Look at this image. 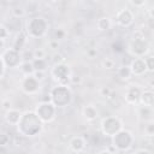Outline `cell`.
Listing matches in <instances>:
<instances>
[{
    "mask_svg": "<svg viewBox=\"0 0 154 154\" xmlns=\"http://www.w3.org/2000/svg\"><path fill=\"white\" fill-rule=\"evenodd\" d=\"M24 42H25V36H24L23 34L18 35V37H17V41H16V43H14V47H13V49H16V51L20 49Z\"/></svg>",
    "mask_w": 154,
    "mask_h": 154,
    "instance_id": "5bb4252c",
    "label": "cell"
},
{
    "mask_svg": "<svg viewBox=\"0 0 154 154\" xmlns=\"http://www.w3.org/2000/svg\"><path fill=\"white\" fill-rule=\"evenodd\" d=\"M63 36H64V31H61V30L55 31V40H58V37L59 38H63Z\"/></svg>",
    "mask_w": 154,
    "mask_h": 154,
    "instance_id": "603a6c76",
    "label": "cell"
},
{
    "mask_svg": "<svg viewBox=\"0 0 154 154\" xmlns=\"http://www.w3.org/2000/svg\"><path fill=\"white\" fill-rule=\"evenodd\" d=\"M7 34H8V32H7V29H5L4 26H0V38L4 40V38L7 36Z\"/></svg>",
    "mask_w": 154,
    "mask_h": 154,
    "instance_id": "44dd1931",
    "label": "cell"
},
{
    "mask_svg": "<svg viewBox=\"0 0 154 154\" xmlns=\"http://www.w3.org/2000/svg\"><path fill=\"white\" fill-rule=\"evenodd\" d=\"M24 14V11L22 8H14L13 10V16L14 17H22Z\"/></svg>",
    "mask_w": 154,
    "mask_h": 154,
    "instance_id": "ffe728a7",
    "label": "cell"
},
{
    "mask_svg": "<svg viewBox=\"0 0 154 154\" xmlns=\"http://www.w3.org/2000/svg\"><path fill=\"white\" fill-rule=\"evenodd\" d=\"M144 63H146L147 69H148L149 71H153V65H154V63H153V57H149V58L144 59Z\"/></svg>",
    "mask_w": 154,
    "mask_h": 154,
    "instance_id": "2e32d148",
    "label": "cell"
},
{
    "mask_svg": "<svg viewBox=\"0 0 154 154\" xmlns=\"http://www.w3.org/2000/svg\"><path fill=\"white\" fill-rule=\"evenodd\" d=\"M32 54H34V58H45V51L43 49H35L34 52H32Z\"/></svg>",
    "mask_w": 154,
    "mask_h": 154,
    "instance_id": "e0dca14e",
    "label": "cell"
},
{
    "mask_svg": "<svg viewBox=\"0 0 154 154\" xmlns=\"http://www.w3.org/2000/svg\"><path fill=\"white\" fill-rule=\"evenodd\" d=\"M101 93H102V94H103V95H106V96H108V95H109V93H111V91H109V89H108V88H103V89H102V90H101Z\"/></svg>",
    "mask_w": 154,
    "mask_h": 154,
    "instance_id": "484cf974",
    "label": "cell"
},
{
    "mask_svg": "<svg viewBox=\"0 0 154 154\" xmlns=\"http://www.w3.org/2000/svg\"><path fill=\"white\" fill-rule=\"evenodd\" d=\"M118 76L122 79H128L131 76V70L129 66H122L118 69Z\"/></svg>",
    "mask_w": 154,
    "mask_h": 154,
    "instance_id": "9c48e42d",
    "label": "cell"
},
{
    "mask_svg": "<svg viewBox=\"0 0 154 154\" xmlns=\"http://www.w3.org/2000/svg\"><path fill=\"white\" fill-rule=\"evenodd\" d=\"M7 141H8V137L6 136V134H0V144L4 146L7 143Z\"/></svg>",
    "mask_w": 154,
    "mask_h": 154,
    "instance_id": "d6986e66",
    "label": "cell"
},
{
    "mask_svg": "<svg viewBox=\"0 0 154 154\" xmlns=\"http://www.w3.org/2000/svg\"><path fill=\"white\" fill-rule=\"evenodd\" d=\"M111 23H109V19L108 18H101L99 22H97V26L100 30H107L109 28Z\"/></svg>",
    "mask_w": 154,
    "mask_h": 154,
    "instance_id": "4fadbf2b",
    "label": "cell"
},
{
    "mask_svg": "<svg viewBox=\"0 0 154 154\" xmlns=\"http://www.w3.org/2000/svg\"><path fill=\"white\" fill-rule=\"evenodd\" d=\"M43 76H45V72L43 71H35V73H34V77L37 81H42L43 79Z\"/></svg>",
    "mask_w": 154,
    "mask_h": 154,
    "instance_id": "ac0fdd59",
    "label": "cell"
},
{
    "mask_svg": "<svg viewBox=\"0 0 154 154\" xmlns=\"http://www.w3.org/2000/svg\"><path fill=\"white\" fill-rule=\"evenodd\" d=\"M4 107H5V108H10V107H11V103L7 102V101H5V102H4Z\"/></svg>",
    "mask_w": 154,
    "mask_h": 154,
    "instance_id": "83f0119b",
    "label": "cell"
},
{
    "mask_svg": "<svg viewBox=\"0 0 154 154\" xmlns=\"http://www.w3.org/2000/svg\"><path fill=\"white\" fill-rule=\"evenodd\" d=\"M147 129H148V136H152L153 135V124H148Z\"/></svg>",
    "mask_w": 154,
    "mask_h": 154,
    "instance_id": "cb8c5ba5",
    "label": "cell"
},
{
    "mask_svg": "<svg viewBox=\"0 0 154 154\" xmlns=\"http://www.w3.org/2000/svg\"><path fill=\"white\" fill-rule=\"evenodd\" d=\"M131 2L135 5V6H142L144 4V0H131Z\"/></svg>",
    "mask_w": 154,
    "mask_h": 154,
    "instance_id": "7402d4cb",
    "label": "cell"
},
{
    "mask_svg": "<svg viewBox=\"0 0 154 154\" xmlns=\"http://www.w3.org/2000/svg\"><path fill=\"white\" fill-rule=\"evenodd\" d=\"M4 45H5V42H4V40L2 38H0V49L4 47Z\"/></svg>",
    "mask_w": 154,
    "mask_h": 154,
    "instance_id": "f1b7e54d",
    "label": "cell"
},
{
    "mask_svg": "<svg viewBox=\"0 0 154 154\" xmlns=\"http://www.w3.org/2000/svg\"><path fill=\"white\" fill-rule=\"evenodd\" d=\"M140 100L144 106L152 107L153 106V93L152 91H144L140 95Z\"/></svg>",
    "mask_w": 154,
    "mask_h": 154,
    "instance_id": "52a82bcc",
    "label": "cell"
},
{
    "mask_svg": "<svg viewBox=\"0 0 154 154\" xmlns=\"http://www.w3.org/2000/svg\"><path fill=\"white\" fill-rule=\"evenodd\" d=\"M32 67H34V70L35 71H45L46 70V66H47V64H46V60L43 59V58H34L32 59Z\"/></svg>",
    "mask_w": 154,
    "mask_h": 154,
    "instance_id": "ba28073f",
    "label": "cell"
},
{
    "mask_svg": "<svg viewBox=\"0 0 154 154\" xmlns=\"http://www.w3.org/2000/svg\"><path fill=\"white\" fill-rule=\"evenodd\" d=\"M19 119H20V113L18 111L10 109L6 114V120L10 124H17V123H19Z\"/></svg>",
    "mask_w": 154,
    "mask_h": 154,
    "instance_id": "8992f818",
    "label": "cell"
},
{
    "mask_svg": "<svg viewBox=\"0 0 154 154\" xmlns=\"http://www.w3.org/2000/svg\"><path fill=\"white\" fill-rule=\"evenodd\" d=\"M71 147H72L75 150L81 152V150L83 149V147H84V142H83V140H82L81 137H75V138L72 140V142H71Z\"/></svg>",
    "mask_w": 154,
    "mask_h": 154,
    "instance_id": "30bf717a",
    "label": "cell"
},
{
    "mask_svg": "<svg viewBox=\"0 0 154 154\" xmlns=\"http://www.w3.org/2000/svg\"><path fill=\"white\" fill-rule=\"evenodd\" d=\"M55 1H58V0H55Z\"/></svg>",
    "mask_w": 154,
    "mask_h": 154,
    "instance_id": "f546056e",
    "label": "cell"
},
{
    "mask_svg": "<svg viewBox=\"0 0 154 154\" xmlns=\"http://www.w3.org/2000/svg\"><path fill=\"white\" fill-rule=\"evenodd\" d=\"M72 82H73V83H79V82H81V78H79V77L75 78V77H73V78H72Z\"/></svg>",
    "mask_w": 154,
    "mask_h": 154,
    "instance_id": "4316f807",
    "label": "cell"
},
{
    "mask_svg": "<svg viewBox=\"0 0 154 154\" xmlns=\"http://www.w3.org/2000/svg\"><path fill=\"white\" fill-rule=\"evenodd\" d=\"M49 46L54 49V48H58V40H55V41H52V42H49Z\"/></svg>",
    "mask_w": 154,
    "mask_h": 154,
    "instance_id": "d4e9b609",
    "label": "cell"
},
{
    "mask_svg": "<svg viewBox=\"0 0 154 154\" xmlns=\"http://www.w3.org/2000/svg\"><path fill=\"white\" fill-rule=\"evenodd\" d=\"M130 70H131V73H135V75H142L143 72H146L147 70V66H146V63L144 60L142 59H135L130 66Z\"/></svg>",
    "mask_w": 154,
    "mask_h": 154,
    "instance_id": "7a4b0ae2",
    "label": "cell"
},
{
    "mask_svg": "<svg viewBox=\"0 0 154 154\" xmlns=\"http://www.w3.org/2000/svg\"><path fill=\"white\" fill-rule=\"evenodd\" d=\"M102 65H103L106 69H113V67H114V61H113L112 59L106 58V59L102 61Z\"/></svg>",
    "mask_w": 154,
    "mask_h": 154,
    "instance_id": "9a60e30c",
    "label": "cell"
},
{
    "mask_svg": "<svg viewBox=\"0 0 154 154\" xmlns=\"http://www.w3.org/2000/svg\"><path fill=\"white\" fill-rule=\"evenodd\" d=\"M37 79L35 78V77H26L25 78V81H24V83H23V87H24V90L26 91V93H34V91H36V89H37Z\"/></svg>",
    "mask_w": 154,
    "mask_h": 154,
    "instance_id": "277c9868",
    "label": "cell"
},
{
    "mask_svg": "<svg viewBox=\"0 0 154 154\" xmlns=\"http://www.w3.org/2000/svg\"><path fill=\"white\" fill-rule=\"evenodd\" d=\"M117 20H118L119 24H122V25H124V26H128V25L131 24V22H132V14H131L130 11L123 10V11H120V12L117 14Z\"/></svg>",
    "mask_w": 154,
    "mask_h": 154,
    "instance_id": "3957f363",
    "label": "cell"
},
{
    "mask_svg": "<svg viewBox=\"0 0 154 154\" xmlns=\"http://www.w3.org/2000/svg\"><path fill=\"white\" fill-rule=\"evenodd\" d=\"M52 75H53L54 78H55L57 81H59L61 84H65V83H67V81H69V69H67L65 65H61V64L55 65V67H54L53 71H52Z\"/></svg>",
    "mask_w": 154,
    "mask_h": 154,
    "instance_id": "6da1fadb",
    "label": "cell"
},
{
    "mask_svg": "<svg viewBox=\"0 0 154 154\" xmlns=\"http://www.w3.org/2000/svg\"><path fill=\"white\" fill-rule=\"evenodd\" d=\"M140 95H141V91L138 90V88H130L126 93V100L134 103L140 99Z\"/></svg>",
    "mask_w": 154,
    "mask_h": 154,
    "instance_id": "5b68a950",
    "label": "cell"
},
{
    "mask_svg": "<svg viewBox=\"0 0 154 154\" xmlns=\"http://www.w3.org/2000/svg\"><path fill=\"white\" fill-rule=\"evenodd\" d=\"M84 116L87 119H95L97 116V112L93 106H87L84 108Z\"/></svg>",
    "mask_w": 154,
    "mask_h": 154,
    "instance_id": "8fae6325",
    "label": "cell"
},
{
    "mask_svg": "<svg viewBox=\"0 0 154 154\" xmlns=\"http://www.w3.org/2000/svg\"><path fill=\"white\" fill-rule=\"evenodd\" d=\"M22 71L25 73V75H31L34 72V67H32V64L30 61H24L23 65H22Z\"/></svg>",
    "mask_w": 154,
    "mask_h": 154,
    "instance_id": "7c38bea8",
    "label": "cell"
}]
</instances>
